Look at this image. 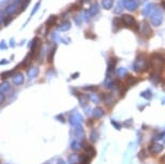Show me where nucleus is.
Wrapping results in <instances>:
<instances>
[{
    "label": "nucleus",
    "mask_w": 165,
    "mask_h": 164,
    "mask_svg": "<svg viewBox=\"0 0 165 164\" xmlns=\"http://www.w3.org/2000/svg\"><path fill=\"white\" fill-rule=\"evenodd\" d=\"M55 51H56V46H53V49L51 50V52L49 53V56H48V61L50 63H52L53 62V58H54V54H55Z\"/></svg>",
    "instance_id": "72a5a7b5"
},
{
    "label": "nucleus",
    "mask_w": 165,
    "mask_h": 164,
    "mask_svg": "<svg viewBox=\"0 0 165 164\" xmlns=\"http://www.w3.org/2000/svg\"><path fill=\"white\" fill-rule=\"evenodd\" d=\"M111 124H112V126L115 127L116 130H118V131H120V130L122 128V125H121V123L117 122L116 120H111Z\"/></svg>",
    "instance_id": "c9c22d12"
},
{
    "label": "nucleus",
    "mask_w": 165,
    "mask_h": 164,
    "mask_svg": "<svg viewBox=\"0 0 165 164\" xmlns=\"http://www.w3.org/2000/svg\"><path fill=\"white\" fill-rule=\"evenodd\" d=\"M83 149H84V152L87 153L89 156H91L92 158L95 156V154H96V149L92 146V144H87V145L83 144Z\"/></svg>",
    "instance_id": "aec40b11"
},
{
    "label": "nucleus",
    "mask_w": 165,
    "mask_h": 164,
    "mask_svg": "<svg viewBox=\"0 0 165 164\" xmlns=\"http://www.w3.org/2000/svg\"><path fill=\"white\" fill-rule=\"evenodd\" d=\"M71 27V24L69 23V22H65V23H63L59 27H58V29H59V31H66V30H69Z\"/></svg>",
    "instance_id": "2f4dec72"
},
{
    "label": "nucleus",
    "mask_w": 165,
    "mask_h": 164,
    "mask_svg": "<svg viewBox=\"0 0 165 164\" xmlns=\"http://www.w3.org/2000/svg\"><path fill=\"white\" fill-rule=\"evenodd\" d=\"M7 63H8V61H7V59H2V61L0 62V64H7Z\"/></svg>",
    "instance_id": "603ef678"
},
{
    "label": "nucleus",
    "mask_w": 165,
    "mask_h": 164,
    "mask_svg": "<svg viewBox=\"0 0 165 164\" xmlns=\"http://www.w3.org/2000/svg\"><path fill=\"white\" fill-rule=\"evenodd\" d=\"M100 11V8H99V4L97 2H94V3L92 4L91 7H90V10H89V13H90V15L91 16H96L97 14L99 13Z\"/></svg>",
    "instance_id": "4be33fe9"
},
{
    "label": "nucleus",
    "mask_w": 165,
    "mask_h": 164,
    "mask_svg": "<svg viewBox=\"0 0 165 164\" xmlns=\"http://www.w3.org/2000/svg\"><path fill=\"white\" fill-rule=\"evenodd\" d=\"M4 99H5V97H4L3 93H1V92H0V102H3Z\"/></svg>",
    "instance_id": "49530a36"
},
{
    "label": "nucleus",
    "mask_w": 165,
    "mask_h": 164,
    "mask_svg": "<svg viewBox=\"0 0 165 164\" xmlns=\"http://www.w3.org/2000/svg\"><path fill=\"white\" fill-rule=\"evenodd\" d=\"M29 2H30V0H23V4H22V7H21V10H25V9L27 8Z\"/></svg>",
    "instance_id": "4c0bfd02"
},
{
    "label": "nucleus",
    "mask_w": 165,
    "mask_h": 164,
    "mask_svg": "<svg viewBox=\"0 0 165 164\" xmlns=\"http://www.w3.org/2000/svg\"><path fill=\"white\" fill-rule=\"evenodd\" d=\"M0 46H1V49H7V44L4 45V41H2V42L0 43Z\"/></svg>",
    "instance_id": "09e8293b"
},
{
    "label": "nucleus",
    "mask_w": 165,
    "mask_h": 164,
    "mask_svg": "<svg viewBox=\"0 0 165 164\" xmlns=\"http://www.w3.org/2000/svg\"><path fill=\"white\" fill-rule=\"evenodd\" d=\"M132 67L135 72L139 74V72L148 70L149 67H151V66H150V62H149V59H147L145 54H138L136 59L133 63Z\"/></svg>",
    "instance_id": "f257e3e1"
},
{
    "label": "nucleus",
    "mask_w": 165,
    "mask_h": 164,
    "mask_svg": "<svg viewBox=\"0 0 165 164\" xmlns=\"http://www.w3.org/2000/svg\"><path fill=\"white\" fill-rule=\"evenodd\" d=\"M121 20H122L124 26L138 30V24H137L135 17L133 16V15H131V14H123L122 17H121Z\"/></svg>",
    "instance_id": "423d86ee"
},
{
    "label": "nucleus",
    "mask_w": 165,
    "mask_h": 164,
    "mask_svg": "<svg viewBox=\"0 0 165 164\" xmlns=\"http://www.w3.org/2000/svg\"><path fill=\"white\" fill-rule=\"evenodd\" d=\"M74 136L76 139L78 140H82L84 139V130H83V126H78V127H74Z\"/></svg>",
    "instance_id": "2eb2a0df"
},
{
    "label": "nucleus",
    "mask_w": 165,
    "mask_h": 164,
    "mask_svg": "<svg viewBox=\"0 0 165 164\" xmlns=\"http://www.w3.org/2000/svg\"><path fill=\"white\" fill-rule=\"evenodd\" d=\"M9 90H10V83H9V82L4 81L0 84V92H1V93L8 92Z\"/></svg>",
    "instance_id": "7c9ffc66"
},
{
    "label": "nucleus",
    "mask_w": 165,
    "mask_h": 164,
    "mask_svg": "<svg viewBox=\"0 0 165 164\" xmlns=\"http://www.w3.org/2000/svg\"><path fill=\"white\" fill-rule=\"evenodd\" d=\"M157 138H158V139L162 140V141H163V144H165V132H164V133H161L160 135H158Z\"/></svg>",
    "instance_id": "a19ab883"
},
{
    "label": "nucleus",
    "mask_w": 165,
    "mask_h": 164,
    "mask_svg": "<svg viewBox=\"0 0 165 164\" xmlns=\"http://www.w3.org/2000/svg\"><path fill=\"white\" fill-rule=\"evenodd\" d=\"M74 18H76V24L78 25V26H80V25H81V20H80V17H79L78 15H76Z\"/></svg>",
    "instance_id": "c03bdc74"
},
{
    "label": "nucleus",
    "mask_w": 165,
    "mask_h": 164,
    "mask_svg": "<svg viewBox=\"0 0 165 164\" xmlns=\"http://www.w3.org/2000/svg\"><path fill=\"white\" fill-rule=\"evenodd\" d=\"M150 23L152 24L154 27H159L161 26L163 23V13L160 7H157L155 10L152 12V14L150 15Z\"/></svg>",
    "instance_id": "7ed1b4c3"
},
{
    "label": "nucleus",
    "mask_w": 165,
    "mask_h": 164,
    "mask_svg": "<svg viewBox=\"0 0 165 164\" xmlns=\"http://www.w3.org/2000/svg\"><path fill=\"white\" fill-rule=\"evenodd\" d=\"M56 164H66V162H65V160H63V159H58Z\"/></svg>",
    "instance_id": "de8ad7c7"
},
{
    "label": "nucleus",
    "mask_w": 165,
    "mask_h": 164,
    "mask_svg": "<svg viewBox=\"0 0 165 164\" xmlns=\"http://www.w3.org/2000/svg\"><path fill=\"white\" fill-rule=\"evenodd\" d=\"M99 139V132L97 128H92L90 131V135H89V140L91 144L97 143Z\"/></svg>",
    "instance_id": "ddd939ff"
},
{
    "label": "nucleus",
    "mask_w": 165,
    "mask_h": 164,
    "mask_svg": "<svg viewBox=\"0 0 165 164\" xmlns=\"http://www.w3.org/2000/svg\"><path fill=\"white\" fill-rule=\"evenodd\" d=\"M10 20H12V16H10V15H8V17H7V18H4V20H3L4 25H8L9 23H10Z\"/></svg>",
    "instance_id": "37998d69"
},
{
    "label": "nucleus",
    "mask_w": 165,
    "mask_h": 164,
    "mask_svg": "<svg viewBox=\"0 0 165 164\" xmlns=\"http://www.w3.org/2000/svg\"><path fill=\"white\" fill-rule=\"evenodd\" d=\"M147 152H148V150H141V151L139 152L138 156L140 158L141 160H144V159H146V158L148 156V153H147Z\"/></svg>",
    "instance_id": "e433bc0d"
},
{
    "label": "nucleus",
    "mask_w": 165,
    "mask_h": 164,
    "mask_svg": "<svg viewBox=\"0 0 165 164\" xmlns=\"http://www.w3.org/2000/svg\"><path fill=\"white\" fill-rule=\"evenodd\" d=\"M162 7L165 9V1H163V2H162Z\"/></svg>",
    "instance_id": "864d4df0"
},
{
    "label": "nucleus",
    "mask_w": 165,
    "mask_h": 164,
    "mask_svg": "<svg viewBox=\"0 0 165 164\" xmlns=\"http://www.w3.org/2000/svg\"><path fill=\"white\" fill-rule=\"evenodd\" d=\"M56 22H57V16H56V15H51V16L48 18V20H46V25L49 26V27H51V26L56 24Z\"/></svg>",
    "instance_id": "c85d7f7f"
},
{
    "label": "nucleus",
    "mask_w": 165,
    "mask_h": 164,
    "mask_svg": "<svg viewBox=\"0 0 165 164\" xmlns=\"http://www.w3.org/2000/svg\"><path fill=\"white\" fill-rule=\"evenodd\" d=\"M78 77H79V72H76V74H72V76H71L72 79H76V78H78Z\"/></svg>",
    "instance_id": "3c124183"
},
{
    "label": "nucleus",
    "mask_w": 165,
    "mask_h": 164,
    "mask_svg": "<svg viewBox=\"0 0 165 164\" xmlns=\"http://www.w3.org/2000/svg\"><path fill=\"white\" fill-rule=\"evenodd\" d=\"M150 66L152 67V70H155V71H163L165 67V61L163 55L160 53H153L151 56H150Z\"/></svg>",
    "instance_id": "f03ea898"
},
{
    "label": "nucleus",
    "mask_w": 165,
    "mask_h": 164,
    "mask_svg": "<svg viewBox=\"0 0 165 164\" xmlns=\"http://www.w3.org/2000/svg\"><path fill=\"white\" fill-rule=\"evenodd\" d=\"M68 122L72 127H78V126H82L83 123V117L78 111L76 110L68 117Z\"/></svg>",
    "instance_id": "39448f33"
},
{
    "label": "nucleus",
    "mask_w": 165,
    "mask_h": 164,
    "mask_svg": "<svg viewBox=\"0 0 165 164\" xmlns=\"http://www.w3.org/2000/svg\"><path fill=\"white\" fill-rule=\"evenodd\" d=\"M117 63L118 59L116 57H110L108 59V67H107V77H111L113 74H116Z\"/></svg>",
    "instance_id": "1a4fd4ad"
},
{
    "label": "nucleus",
    "mask_w": 165,
    "mask_h": 164,
    "mask_svg": "<svg viewBox=\"0 0 165 164\" xmlns=\"http://www.w3.org/2000/svg\"><path fill=\"white\" fill-rule=\"evenodd\" d=\"M87 97H89V100H91L94 104H98L102 100V94H97L96 92H92Z\"/></svg>",
    "instance_id": "5701e85b"
},
{
    "label": "nucleus",
    "mask_w": 165,
    "mask_h": 164,
    "mask_svg": "<svg viewBox=\"0 0 165 164\" xmlns=\"http://www.w3.org/2000/svg\"><path fill=\"white\" fill-rule=\"evenodd\" d=\"M165 99V98H164ZM162 104H165V100H163V102H162Z\"/></svg>",
    "instance_id": "4d7b16f0"
},
{
    "label": "nucleus",
    "mask_w": 165,
    "mask_h": 164,
    "mask_svg": "<svg viewBox=\"0 0 165 164\" xmlns=\"http://www.w3.org/2000/svg\"><path fill=\"white\" fill-rule=\"evenodd\" d=\"M70 148L74 150V152H78L81 149H83V144L78 139L72 140V143L70 144Z\"/></svg>",
    "instance_id": "412c9836"
},
{
    "label": "nucleus",
    "mask_w": 165,
    "mask_h": 164,
    "mask_svg": "<svg viewBox=\"0 0 165 164\" xmlns=\"http://www.w3.org/2000/svg\"><path fill=\"white\" fill-rule=\"evenodd\" d=\"M158 5L155 3H152V2H149V3H147L146 5L144 7V9H142V15L144 16H150L151 14H152V12L155 10V8H157Z\"/></svg>",
    "instance_id": "9b49d317"
},
{
    "label": "nucleus",
    "mask_w": 165,
    "mask_h": 164,
    "mask_svg": "<svg viewBox=\"0 0 165 164\" xmlns=\"http://www.w3.org/2000/svg\"><path fill=\"white\" fill-rule=\"evenodd\" d=\"M160 160H161V163L162 164H165V153L163 154V156H162V158L160 159Z\"/></svg>",
    "instance_id": "8fccbe9b"
},
{
    "label": "nucleus",
    "mask_w": 165,
    "mask_h": 164,
    "mask_svg": "<svg viewBox=\"0 0 165 164\" xmlns=\"http://www.w3.org/2000/svg\"><path fill=\"white\" fill-rule=\"evenodd\" d=\"M80 159H81V156H79L77 152H72L71 154L68 156L67 163L68 164H79L80 163Z\"/></svg>",
    "instance_id": "4468645a"
},
{
    "label": "nucleus",
    "mask_w": 165,
    "mask_h": 164,
    "mask_svg": "<svg viewBox=\"0 0 165 164\" xmlns=\"http://www.w3.org/2000/svg\"><path fill=\"white\" fill-rule=\"evenodd\" d=\"M137 31L145 38H150L153 35L152 28H151V26L147 20H142L138 24V30Z\"/></svg>",
    "instance_id": "20e7f679"
},
{
    "label": "nucleus",
    "mask_w": 165,
    "mask_h": 164,
    "mask_svg": "<svg viewBox=\"0 0 165 164\" xmlns=\"http://www.w3.org/2000/svg\"><path fill=\"white\" fill-rule=\"evenodd\" d=\"M17 10H18V7H17V4H14V3H11L7 5L5 9H4V12L7 15H10V16H12L14 13L17 12Z\"/></svg>",
    "instance_id": "a211bd4d"
},
{
    "label": "nucleus",
    "mask_w": 165,
    "mask_h": 164,
    "mask_svg": "<svg viewBox=\"0 0 165 164\" xmlns=\"http://www.w3.org/2000/svg\"><path fill=\"white\" fill-rule=\"evenodd\" d=\"M102 100L105 102V105L109 108H111L116 105L117 102V98L113 96L112 93H103L102 94Z\"/></svg>",
    "instance_id": "6e6552de"
},
{
    "label": "nucleus",
    "mask_w": 165,
    "mask_h": 164,
    "mask_svg": "<svg viewBox=\"0 0 165 164\" xmlns=\"http://www.w3.org/2000/svg\"><path fill=\"white\" fill-rule=\"evenodd\" d=\"M40 4H41V2H40V1H38V2H37V4L35 5V8H33V11H31V15H33L35 13L37 12V11H38V9L40 8Z\"/></svg>",
    "instance_id": "58836bf2"
},
{
    "label": "nucleus",
    "mask_w": 165,
    "mask_h": 164,
    "mask_svg": "<svg viewBox=\"0 0 165 164\" xmlns=\"http://www.w3.org/2000/svg\"><path fill=\"white\" fill-rule=\"evenodd\" d=\"M106 115V110L104 109L103 107H95L93 108V110H92V119L94 120H98V119H102L103 117H105Z\"/></svg>",
    "instance_id": "9d476101"
},
{
    "label": "nucleus",
    "mask_w": 165,
    "mask_h": 164,
    "mask_svg": "<svg viewBox=\"0 0 165 164\" xmlns=\"http://www.w3.org/2000/svg\"><path fill=\"white\" fill-rule=\"evenodd\" d=\"M102 7L105 10H111L113 8V0H102Z\"/></svg>",
    "instance_id": "393cba45"
},
{
    "label": "nucleus",
    "mask_w": 165,
    "mask_h": 164,
    "mask_svg": "<svg viewBox=\"0 0 165 164\" xmlns=\"http://www.w3.org/2000/svg\"><path fill=\"white\" fill-rule=\"evenodd\" d=\"M92 161V156H89L87 153H83L82 156H81V159H80V163L79 164H90Z\"/></svg>",
    "instance_id": "a878e982"
},
{
    "label": "nucleus",
    "mask_w": 165,
    "mask_h": 164,
    "mask_svg": "<svg viewBox=\"0 0 165 164\" xmlns=\"http://www.w3.org/2000/svg\"><path fill=\"white\" fill-rule=\"evenodd\" d=\"M81 1H82L83 3H84V2H87V1H90V0H81Z\"/></svg>",
    "instance_id": "5fc2aeb1"
},
{
    "label": "nucleus",
    "mask_w": 165,
    "mask_h": 164,
    "mask_svg": "<svg viewBox=\"0 0 165 164\" xmlns=\"http://www.w3.org/2000/svg\"><path fill=\"white\" fill-rule=\"evenodd\" d=\"M11 76V71H7V72H2L1 74V79H5V78H8V77H10Z\"/></svg>",
    "instance_id": "79ce46f5"
},
{
    "label": "nucleus",
    "mask_w": 165,
    "mask_h": 164,
    "mask_svg": "<svg viewBox=\"0 0 165 164\" xmlns=\"http://www.w3.org/2000/svg\"><path fill=\"white\" fill-rule=\"evenodd\" d=\"M163 151H164V145L158 143V141H152L148 146V152L150 154H152V156L160 154Z\"/></svg>",
    "instance_id": "0eeeda50"
},
{
    "label": "nucleus",
    "mask_w": 165,
    "mask_h": 164,
    "mask_svg": "<svg viewBox=\"0 0 165 164\" xmlns=\"http://www.w3.org/2000/svg\"><path fill=\"white\" fill-rule=\"evenodd\" d=\"M104 86L108 90H113L117 86V81H115L111 77H107L104 81Z\"/></svg>",
    "instance_id": "dca6fc26"
},
{
    "label": "nucleus",
    "mask_w": 165,
    "mask_h": 164,
    "mask_svg": "<svg viewBox=\"0 0 165 164\" xmlns=\"http://www.w3.org/2000/svg\"><path fill=\"white\" fill-rule=\"evenodd\" d=\"M83 90L90 91V92H96V91H98V86L97 85H89V86L83 87Z\"/></svg>",
    "instance_id": "f704fd0d"
},
{
    "label": "nucleus",
    "mask_w": 165,
    "mask_h": 164,
    "mask_svg": "<svg viewBox=\"0 0 165 164\" xmlns=\"http://www.w3.org/2000/svg\"><path fill=\"white\" fill-rule=\"evenodd\" d=\"M116 74L117 77L120 79H123V78H126L128 77L130 74H128V71L126 68H124V67H119V68H117L116 69Z\"/></svg>",
    "instance_id": "6ab92c4d"
},
{
    "label": "nucleus",
    "mask_w": 165,
    "mask_h": 164,
    "mask_svg": "<svg viewBox=\"0 0 165 164\" xmlns=\"http://www.w3.org/2000/svg\"><path fill=\"white\" fill-rule=\"evenodd\" d=\"M140 96L141 97H144L145 99H147V100H150L151 97H152V92L150 90H146V91H144V92H141Z\"/></svg>",
    "instance_id": "c756f323"
},
{
    "label": "nucleus",
    "mask_w": 165,
    "mask_h": 164,
    "mask_svg": "<svg viewBox=\"0 0 165 164\" xmlns=\"http://www.w3.org/2000/svg\"><path fill=\"white\" fill-rule=\"evenodd\" d=\"M138 5H139V2L137 0H125V4H124L125 9L127 11H131V12L136 11Z\"/></svg>",
    "instance_id": "f8f14e48"
},
{
    "label": "nucleus",
    "mask_w": 165,
    "mask_h": 164,
    "mask_svg": "<svg viewBox=\"0 0 165 164\" xmlns=\"http://www.w3.org/2000/svg\"><path fill=\"white\" fill-rule=\"evenodd\" d=\"M39 74V68L36 66H31L28 70H27V76L29 78H36Z\"/></svg>",
    "instance_id": "b1692460"
},
{
    "label": "nucleus",
    "mask_w": 165,
    "mask_h": 164,
    "mask_svg": "<svg viewBox=\"0 0 165 164\" xmlns=\"http://www.w3.org/2000/svg\"><path fill=\"white\" fill-rule=\"evenodd\" d=\"M24 81H25V78H24V76H23V74H21V72H16V74L12 77V82L15 85H21V84L24 83Z\"/></svg>",
    "instance_id": "f3484780"
},
{
    "label": "nucleus",
    "mask_w": 165,
    "mask_h": 164,
    "mask_svg": "<svg viewBox=\"0 0 165 164\" xmlns=\"http://www.w3.org/2000/svg\"><path fill=\"white\" fill-rule=\"evenodd\" d=\"M90 17H91L90 13L87 12V11H83L82 15H81V20H84V22H87V23H89V20H90Z\"/></svg>",
    "instance_id": "473e14b6"
},
{
    "label": "nucleus",
    "mask_w": 165,
    "mask_h": 164,
    "mask_svg": "<svg viewBox=\"0 0 165 164\" xmlns=\"http://www.w3.org/2000/svg\"><path fill=\"white\" fill-rule=\"evenodd\" d=\"M56 120H58V121H61L62 123H65L66 122V119L64 118V115H56V118H55Z\"/></svg>",
    "instance_id": "ea45409f"
},
{
    "label": "nucleus",
    "mask_w": 165,
    "mask_h": 164,
    "mask_svg": "<svg viewBox=\"0 0 165 164\" xmlns=\"http://www.w3.org/2000/svg\"><path fill=\"white\" fill-rule=\"evenodd\" d=\"M78 98H79V102H80V105L84 108V107L87 106V100H89V97L85 96V95L83 94H78Z\"/></svg>",
    "instance_id": "bb28decb"
},
{
    "label": "nucleus",
    "mask_w": 165,
    "mask_h": 164,
    "mask_svg": "<svg viewBox=\"0 0 165 164\" xmlns=\"http://www.w3.org/2000/svg\"><path fill=\"white\" fill-rule=\"evenodd\" d=\"M87 125H89V126H93V124H94V121H93V120H92V118L91 119H89L87 120Z\"/></svg>",
    "instance_id": "a18cd8bd"
},
{
    "label": "nucleus",
    "mask_w": 165,
    "mask_h": 164,
    "mask_svg": "<svg viewBox=\"0 0 165 164\" xmlns=\"http://www.w3.org/2000/svg\"><path fill=\"white\" fill-rule=\"evenodd\" d=\"M137 82V79L135 78V77H133V76H128V77H126V80H125V85L127 86H132L134 85V84H136Z\"/></svg>",
    "instance_id": "cd10ccee"
},
{
    "label": "nucleus",
    "mask_w": 165,
    "mask_h": 164,
    "mask_svg": "<svg viewBox=\"0 0 165 164\" xmlns=\"http://www.w3.org/2000/svg\"><path fill=\"white\" fill-rule=\"evenodd\" d=\"M21 0H14V2H20Z\"/></svg>",
    "instance_id": "6e6d98bb"
}]
</instances>
